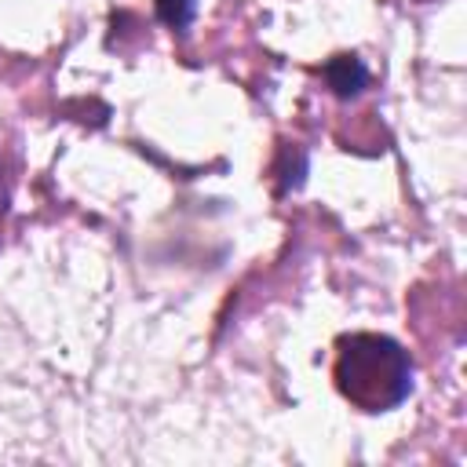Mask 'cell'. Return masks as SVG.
<instances>
[{
	"mask_svg": "<svg viewBox=\"0 0 467 467\" xmlns=\"http://www.w3.org/2000/svg\"><path fill=\"white\" fill-rule=\"evenodd\" d=\"M336 387L361 412H387L412 390V361L401 343L376 332L343 336L336 347Z\"/></svg>",
	"mask_w": 467,
	"mask_h": 467,
	"instance_id": "1",
	"label": "cell"
},
{
	"mask_svg": "<svg viewBox=\"0 0 467 467\" xmlns=\"http://www.w3.org/2000/svg\"><path fill=\"white\" fill-rule=\"evenodd\" d=\"M325 77H328L332 91L343 95V99H350V95H358V91L365 88V66H361V58H354V55H336V58L325 66Z\"/></svg>",
	"mask_w": 467,
	"mask_h": 467,
	"instance_id": "2",
	"label": "cell"
},
{
	"mask_svg": "<svg viewBox=\"0 0 467 467\" xmlns=\"http://www.w3.org/2000/svg\"><path fill=\"white\" fill-rule=\"evenodd\" d=\"M193 11H197V0H157V15H161V22L171 26V29L190 26Z\"/></svg>",
	"mask_w": 467,
	"mask_h": 467,
	"instance_id": "3",
	"label": "cell"
}]
</instances>
